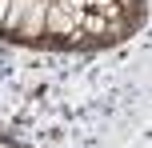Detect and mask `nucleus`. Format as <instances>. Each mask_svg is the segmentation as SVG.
<instances>
[{
	"label": "nucleus",
	"instance_id": "nucleus-6",
	"mask_svg": "<svg viewBox=\"0 0 152 148\" xmlns=\"http://www.w3.org/2000/svg\"><path fill=\"white\" fill-rule=\"evenodd\" d=\"M4 12H8V0H0V20H4Z\"/></svg>",
	"mask_w": 152,
	"mask_h": 148
},
{
	"label": "nucleus",
	"instance_id": "nucleus-4",
	"mask_svg": "<svg viewBox=\"0 0 152 148\" xmlns=\"http://www.w3.org/2000/svg\"><path fill=\"white\" fill-rule=\"evenodd\" d=\"M24 12H28V0H8V12H4V20H0V32L16 36V28H20Z\"/></svg>",
	"mask_w": 152,
	"mask_h": 148
},
{
	"label": "nucleus",
	"instance_id": "nucleus-1",
	"mask_svg": "<svg viewBox=\"0 0 152 148\" xmlns=\"http://www.w3.org/2000/svg\"><path fill=\"white\" fill-rule=\"evenodd\" d=\"M80 12L84 4L76 0H48V16H44V36H56L60 44H80Z\"/></svg>",
	"mask_w": 152,
	"mask_h": 148
},
{
	"label": "nucleus",
	"instance_id": "nucleus-2",
	"mask_svg": "<svg viewBox=\"0 0 152 148\" xmlns=\"http://www.w3.org/2000/svg\"><path fill=\"white\" fill-rule=\"evenodd\" d=\"M44 16H48V0H28V12H24L16 36L20 40H44Z\"/></svg>",
	"mask_w": 152,
	"mask_h": 148
},
{
	"label": "nucleus",
	"instance_id": "nucleus-5",
	"mask_svg": "<svg viewBox=\"0 0 152 148\" xmlns=\"http://www.w3.org/2000/svg\"><path fill=\"white\" fill-rule=\"evenodd\" d=\"M80 4H84V8H92V12H108L116 0H80Z\"/></svg>",
	"mask_w": 152,
	"mask_h": 148
},
{
	"label": "nucleus",
	"instance_id": "nucleus-3",
	"mask_svg": "<svg viewBox=\"0 0 152 148\" xmlns=\"http://www.w3.org/2000/svg\"><path fill=\"white\" fill-rule=\"evenodd\" d=\"M80 36L108 40V16H104V12H92V8H84V12H80Z\"/></svg>",
	"mask_w": 152,
	"mask_h": 148
}]
</instances>
